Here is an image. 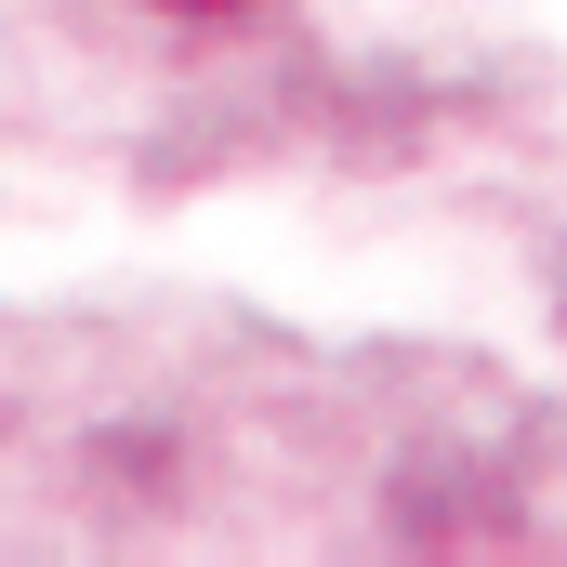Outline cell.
I'll use <instances>...</instances> for the list:
<instances>
[{
	"label": "cell",
	"mask_w": 567,
	"mask_h": 567,
	"mask_svg": "<svg viewBox=\"0 0 567 567\" xmlns=\"http://www.w3.org/2000/svg\"><path fill=\"white\" fill-rule=\"evenodd\" d=\"M158 13H238V0H158Z\"/></svg>",
	"instance_id": "6da1fadb"
}]
</instances>
